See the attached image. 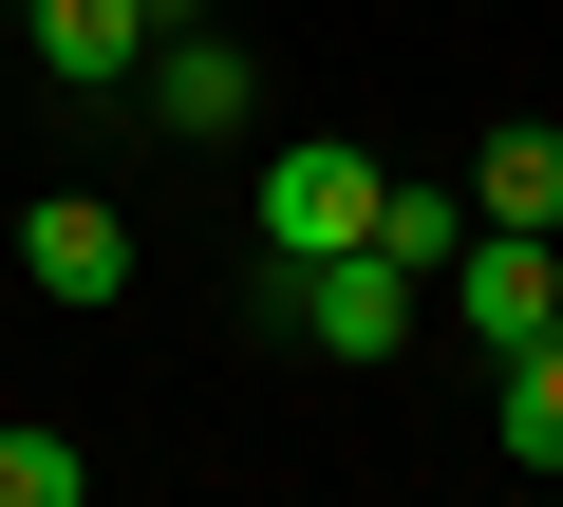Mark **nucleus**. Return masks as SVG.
<instances>
[{"label": "nucleus", "instance_id": "obj_1", "mask_svg": "<svg viewBox=\"0 0 563 507\" xmlns=\"http://www.w3.org/2000/svg\"><path fill=\"white\" fill-rule=\"evenodd\" d=\"M376 151L357 132H301V151H263V188H244V225H263V264H339V244H376Z\"/></svg>", "mask_w": 563, "mask_h": 507}, {"label": "nucleus", "instance_id": "obj_2", "mask_svg": "<svg viewBox=\"0 0 563 507\" xmlns=\"http://www.w3.org/2000/svg\"><path fill=\"white\" fill-rule=\"evenodd\" d=\"M413 301H432V283L376 264V244H339V264H263V320H282V339H320V357H395Z\"/></svg>", "mask_w": 563, "mask_h": 507}, {"label": "nucleus", "instance_id": "obj_3", "mask_svg": "<svg viewBox=\"0 0 563 507\" xmlns=\"http://www.w3.org/2000/svg\"><path fill=\"white\" fill-rule=\"evenodd\" d=\"M432 301H451V339H470V357H526V339H563V244H526V225H470Z\"/></svg>", "mask_w": 563, "mask_h": 507}, {"label": "nucleus", "instance_id": "obj_4", "mask_svg": "<svg viewBox=\"0 0 563 507\" xmlns=\"http://www.w3.org/2000/svg\"><path fill=\"white\" fill-rule=\"evenodd\" d=\"M20 283L76 301V320L132 301V207H113V188H38V207H20Z\"/></svg>", "mask_w": 563, "mask_h": 507}, {"label": "nucleus", "instance_id": "obj_5", "mask_svg": "<svg viewBox=\"0 0 563 507\" xmlns=\"http://www.w3.org/2000/svg\"><path fill=\"white\" fill-rule=\"evenodd\" d=\"M244 95H263V76H244V38H207V20H169V38H151V132H244Z\"/></svg>", "mask_w": 563, "mask_h": 507}, {"label": "nucleus", "instance_id": "obj_6", "mask_svg": "<svg viewBox=\"0 0 563 507\" xmlns=\"http://www.w3.org/2000/svg\"><path fill=\"white\" fill-rule=\"evenodd\" d=\"M470 225H526V244H563V132H544V113L470 151Z\"/></svg>", "mask_w": 563, "mask_h": 507}, {"label": "nucleus", "instance_id": "obj_7", "mask_svg": "<svg viewBox=\"0 0 563 507\" xmlns=\"http://www.w3.org/2000/svg\"><path fill=\"white\" fill-rule=\"evenodd\" d=\"M488 451H507V470H563V339L488 357Z\"/></svg>", "mask_w": 563, "mask_h": 507}, {"label": "nucleus", "instance_id": "obj_8", "mask_svg": "<svg viewBox=\"0 0 563 507\" xmlns=\"http://www.w3.org/2000/svg\"><path fill=\"white\" fill-rule=\"evenodd\" d=\"M451 244H470V207H451V188H376V264L451 283Z\"/></svg>", "mask_w": 563, "mask_h": 507}, {"label": "nucleus", "instance_id": "obj_9", "mask_svg": "<svg viewBox=\"0 0 563 507\" xmlns=\"http://www.w3.org/2000/svg\"><path fill=\"white\" fill-rule=\"evenodd\" d=\"M0 507H95V451L76 432H0Z\"/></svg>", "mask_w": 563, "mask_h": 507}, {"label": "nucleus", "instance_id": "obj_10", "mask_svg": "<svg viewBox=\"0 0 563 507\" xmlns=\"http://www.w3.org/2000/svg\"><path fill=\"white\" fill-rule=\"evenodd\" d=\"M0 57H20V0H0Z\"/></svg>", "mask_w": 563, "mask_h": 507}]
</instances>
